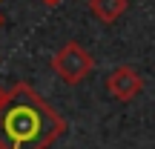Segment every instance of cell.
Segmentation results:
<instances>
[{
  "label": "cell",
  "mask_w": 155,
  "mask_h": 149,
  "mask_svg": "<svg viewBox=\"0 0 155 149\" xmlns=\"http://www.w3.org/2000/svg\"><path fill=\"white\" fill-rule=\"evenodd\" d=\"M66 132V121L29 83L6 89L0 103V149H49Z\"/></svg>",
  "instance_id": "obj_1"
},
{
  "label": "cell",
  "mask_w": 155,
  "mask_h": 149,
  "mask_svg": "<svg viewBox=\"0 0 155 149\" xmlns=\"http://www.w3.org/2000/svg\"><path fill=\"white\" fill-rule=\"evenodd\" d=\"M52 69H55V75L61 77L63 83L78 86V83L86 80V75L95 69V60L81 43L69 40V43H63L61 49L52 55Z\"/></svg>",
  "instance_id": "obj_2"
},
{
  "label": "cell",
  "mask_w": 155,
  "mask_h": 149,
  "mask_svg": "<svg viewBox=\"0 0 155 149\" xmlns=\"http://www.w3.org/2000/svg\"><path fill=\"white\" fill-rule=\"evenodd\" d=\"M106 89L115 100L121 103H129L132 98H138L144 92V77L135 72L132 66H115L109 75H106Z\"/></svg>",
  "instance_id": "obj_3"
},
{
  "label": "cell",
  "mask_w": 155,
  "mask_h": 149,
  "mask_svg": "<svg viewBox=\"0 0 155 149\" xmlns=\"http://www.w3.org/2000/svg\"><path fill=\"white\" fill-rule=\"evenodd\" d=\"M127 0H89V11L98 17L101 23H115L118 17L127 11Z\"/></svg>",
  "instance_id": "obj_4"
},
{
  "label": "cell",
  "mask_w": 155,
  "mask_h": 149,
  "mask_svg": "<svg viewBox=\"0 0 155 149\" xmlns=\"http://www.w3.org/2000/svg\"><path fill=\"white\" fill-rule=\"evenodd\" d=\"M40 3H46V6H58L61 0H40Z\"/></svg>",
  "instance_id": "obj_5"
},
{
  "label": "cell",
  "mask_w": 155,
  "mask_h": 149,
  "mask_svg": "<svg viewBox=\"0 0 155 149\" xmlns=\"http://www.w3.org/2000/svg\"><path fill=\"white\" fill-rule=\"evenodd\" d=\"M3 98H6V89H3V86H0V103H3Z\"/></svg>",
  "instance_id": "obj_6"
},
{
  "label": "cell",
  "mask_w": 155,
  "mask_h": 149,
  "mask_svg": "<svg viewBox=\"0 0 155 149\" xmlns=\"http://www.w3.org/2000/svg\"><path fill=\"white\" fill-rule=\"evenodd\" d=\"M0 26H3V15H0Z\"/></svg>",
  "instance_id": "obj_7"
}]
</instances>
